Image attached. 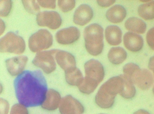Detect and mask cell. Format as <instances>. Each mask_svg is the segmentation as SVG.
Returning <instances> with one entry per match:
<instances>
[{
	"instance_id": "cell-7",
	"label": "cell",
	"mask_w": 154,
	"mask_h": 114,
	"mask_svg": "<svg viewBox=\"0 0 154 114\" xmlns=\"http://www.w3.org/2000/svg\"><path fill=\"white\" fill-rule=\"evenodd\" d=\"M36 21L41 26H46L52 29H56L61 26L62 19L60 14L55 11H43L37 14Z\"/></svg>"
},
{
	"instance_id": "cell-30",
	"label": "cell",
	"mask_w": 154,
	"mask_h": 114,
	"mask_svg": "<svg viewBox=\"0 0 154 114\" xmlns=\"http://www.w3.org/2000/svg\"><path fill=\"white\" fill-rule=\"evenodd\" d=\"M149 68L153 71L154 69V57L152 56L150 59L149 63Z\"/></svg>"
},
{
	"instance_id": "cell-5",
	"label": "cell",
	"mask_w": 154,
	"mask_h": 114,
	"mask_svg": "<svg viewBox=\"0 0 154 114\" xmlns=\"http://www.w3.org/2000/svg\"><path fill=\"white\" fill-rule=\"evenodd\" d=\"M53 38L48 30L41 29L32 34L29 40V46L34 52H38L49 48L52 45Z\"/></svg>"
},
{
	"instance_id": "cell-19",
	"label": "cell",
	"mask_w": 154,
	"mask_h": 114,
	"mask_svg": "<svg viewBox=\"0 0 154 114\" xmlns=\"http://www.w3.org/2000/svg\"><path fill=\"white\" fill-rule=\"evenodd\" d=\"M154 1L140 5L138 9L139 15L143 19L150 20L154 19Z\"/></svg>"
},
{
	"instance_id": "cell-22",
	"label": "cell",
	"mask_w": 154,
	"mask_h": 114,
	"mask_svg": "<svg viewBox=\"0 0 154 114\" xmlns=\"http://www.w3.org/2000/svg\"><path fill=\"white\" fill-rule=\"evenodd\" d=\"M23 6L28 12L35 14L40 10V8L38 3L35 0H22Z\"/></svg>"
},
{
	"instance_id": "cell-6",
	"label": "cell",
	"mask_w": 154,
	"mask_h": 114,
	"mask_svg": "<svg viewBox=\"0 0 154 114\" xmlns=\"http://www.w3.org/2000/svg\"><path fill=\"white\" fill-rule=\"evenodd\" d=\"M86 73L89 76L87 81L97 86L103 80L104 76L103 67L99 61L91 59L87 62L85 65Z\"/></svg>"
},
{
	"instance_id": "cell-1",
	"label": "cell",
	"mask_w": 154,
	"mask_h": 114,
	"mask_svg": "<svg viewBox=\"0 0 154 114\" xmlns=\"http://www.w3.org/2000/svg\"><path fill=\"white\" fill-rule=\"evenodd\" d=\"M14 87L17 98L26 107L41 105L46 98V80L40 70H26L15 79Z\"/></svg>"
},
{
	"instance_id": "cell-26",
	"label": "cell",
	"mask_w": 154,
	"mask_h": 114,
	"mask_svg": "<svg viewBox=\"0 0 154 114\" xmlns=\"http://www.w3.org/2000/svg\"><path fill=\"white\" fill-rule=\"evenodd\" d=\"M9 104L6 100L0 98V114H8Z\"/></svg>"
},
{
	"instance_id": "cell-17",
	"label": "cell",
	"mask_w": 154,
	"mask_h": 114,
	"mask_svg": "<svg viewBox=\"0 0 154 114\" xmlns=\"http://www.w3.org/2000/svg\"><path fill=\"white\" fill-rule=\"evenodd\" d=\"M127 56L126 51L120 47L112 48L108 54V58L109 61L115 64L122 63L126 59Z\"/></svg>"
},
{
	"instance_id": "cell-18",
	"label": "cell",
	"mask_w": 154,
	"mask_h": 114,
	"mask_svg": "<svg viewBox=\"0 0 154 114\" xmlns=\"http://www.w3.org/2000/svg\"><path fill=\"white\" fill-rule=\"evenodd\" d=\"M123 83L119 94L123 97L130 99L133 98L136 93L135 87L132 82L123 75H122Z\"/></svg>"
},
{
	"instance_id": "cell-21",
	"label": "cell",
	"mask_w": 154,
	"mask_h": 114,
	"mask_svg": "<svg viewBox=\"0 0 154 114\" xmlns=\"http://www.w3.org/2000/svg\"><path fill=\"white\" fill-rule=\"evenodd\" d=\"M140 70L139 66L136 64L132 63H129L125 64L123 68V75L133 84L136 74Z\"/></svg>"
},
{
	"instance_id": "cell-24",
	"label": "cell",
	"mask_w": 154,
	"mask_h": 114,
	"mask_svg": "<svg viewBox=\"0 0 154 114\" xmlns=\"http://www.w3.org/2000/svg\"><path fill=\"white\" fill-rule=\"evenodd\" d=\"M74 0H58V6L62 11L67 12L71 10L75 7Z\"/></svg>"
},
{
	"instance_id": "cell-33",
	"label": "cell",
	"mask_w": 154,
	"mask_h": 114,
	"mask_svg": "<svg viewBox=\"0 0 154 114\" xmlns=\"http://www.w3.org/2000/svg\"><path fill=\"white\" fill-rule=\"evenodd\" d=\"M104 114V113H100V114Z\"/></svg>"
},
{
	"instance_id": "cell-16",
	"label": "cell",
	"mask_w": 154,
	"mask_h": 114,
	"mask_svg": "<svg viewBox=\"0 0 154 114\" xmlns=\"http://www.w3.org/2000/svg\"><path fill=\"white\" fill-rule=\"evenodd\" d=\"M125 26L127 29L140 34L145 32L146 27V24L143 21L135 17L128 19L125 22Z\"/></svg>"
},
{
	"instance_id": "cell-31",
	"label": "cell",
	"mask_w": 154,
	"mask_h": 114,
	"mask_svg": "<svg viewBox=\"0 0 154 114\" xmlns=\"http://www.w3.org/2000/svg\"><path fill=\"white\" fill-rule=\"evenodd\" d=\"M134 114H150V113L145 110L140 109L135 112Z\"/></svg>"
},
{
	"instance_id": "cell-32",
	"label": "cell",
	"mask_w": 154,
	"mask_h": 114,
	"mask_svg": "<svg viewBox=\"0 0 154 114\" xmlns=\"http://www.w3.org/2000/svg\"><path fill=\"white\" fill-rule=\"evenodd\" d=\"M3 91V87L2 85L0 83V94L2 93Z\"/></svg>"
},
{
	"instance_id": "cell-28",
	"label": "cell",
	"mask_w": 154,
	"mask_h": 114,
	"mask_svg": "<svg viewBox=\"0 0 154 114\" xmlns=\"http://www.w3.org/2000/svg\"><path fill=\"white\" fill-rule=\"evenodd\" d=\"M116 1L115 0H97L98 4L102 7H109L113 4Z\"/></svg>"
},
{
	"instance_id": "cell-23",
	"label": "cell",
	"mask_w": 154,
	"mask_h": 114,
	"mask_svg": "<svg viewBox=\"0 0 154 114\" xmlns=\"http://www.w3.org/2000/svg\"><path fill=\"white\" fill-rule=\"evenodd\" d=\"M12 7L11 0H0V16L5 17L9 14Z\"/></svg>"
},
{
	"instance_id": "cell-2",
	"label": "cell",
	"mask_w": 154,
	"mask_h": 114,
	"mask_svg": "<svg viewBox=\"0 0 154 114\" xmlns=\"http://www.w3.org/2000/svg\"><path fill=\"white\" fill-rule=\"evenodd\" d=\"M123 80L122 75L113 77L105 82L99 88L96 96V103L103 108H108L113 105L115 97L120 93Z\"/></svg>"
},
{
	"instance_id": "cell-25",
	"label": "cell",
	"mask_w": 154,
	"mask_h": 114,
	"mask_svg": "<svg viewBox=\"0 0 154 114\" xmlns=\"http://www.w3.org/2000/svg\"><path fill=\"white\" fill-rule=\"evenodd\" d=\"M38 4L42 7L47 8L54 9L55 8V0H38Z\"/></svg>"
},
{
	"instance_id": "cell-27",
	"label": "cell",
	"mask_w": 154,
	"mask_h": 114,
	"mask_svg": "<svg viewBox=\"0 0 154 114\" xmlns=\"http://www.w3.org/2000/svg\"><path fill=\"white\" fill-rule=\"evenodd\" d=\"M154 28L149 29L146 35V41L149 47L154 50Z\"/></svg>"
},
{
	"instance_id": "cell-8",
	"label": "cell",
	"mask_w": 154,
	"mask_h": 114,
	"mask_svg": "<svg viewBox=\"0 0 154 114\" xmlns=\"http://www.w3.org/2000/svg\"><path fill=\"white\" fill-rule=\"evenodd\" d=\"M80 32L75 27H70L62 29L56 33L55 38L57 42L63 45L72 44L79 38Z\"/></svg>"
},
{
	"instance_id": "cell-20",
	"label": "cell",
	"mask_w": 154,
	"mask_h": 114,
	"mask_svg": "<svg viewBox=\"0 0 154 114\" xmlns=\"http://www.w3.org/2000/svg\"><path fill=\"white\" fill-rule=\"evenodd\" d=\"M56 53L57 60L61 66L66 67L74 64L75 60L71 54L67 52L58 50Z\"/></svg>"
},
{
	"instance_id": "cell-29",
	"label": "cell",
	"mask_w": 154,
	"mask_h": 114,
	"mask_svg": "<svg viewBox=\"0 0 154 114\" xmlns=\"http://www.w3.org/2000/svg\"><path fill=\"white\" fill-rule=\"evenodd\" d=\"M5 29V25L4 22L0 19V36L4 32Z\"/></svg>"
},
{
	"instance_id": "cell-11",
	"label": "cell",
	"mask_w": 154,
	"mask_h": 114,
	"mask_svg": "<svg viewBox=\"0 0 154 114\" xmlns=\"http://www.w3.org/2000/svg\"><path fill=\"white\" fill-rule=\"evenodd\" d=\"M123 42L125 47L133 52L140 50L143 44V39L142 37L132 32H127L125 34Z\"/></svg>"
},
{
	"instance_id": "cell-10",
	"label": "cell",
	"mask_w": 154,
	"mask_h": 114,
	"mask_svg": "<svg viewBox=\"0 0 154 114\" xmlns=\"http://www.w3.org/2000/svg\"><path fill=\"white\" fill-rule=\"evenodd\" d=\"M93 15L91 8L86 4L80 5L75 10L73 16V22L81 26L88 23L92 19Z\"/></svg>"
},
{
	"instance_id": "cell-14",
	"label": "cell",
	"mask_w": 154,
	"mask_h": 114,
	"mask_svg": "<svg viewBox=\"0 0 154 114\" xmlns=\"http://www.w3.org/2000/svg\"><path fill=\"white\" fill-rule=\"evenodd\" d=\"M125 8L120 5H116L109 9L106 13V16L110 22L115 23L122 21L126 15Z\"/></svg>"
},
{
	"instance_id": "cell-3",
	"label": "cell",
	"mask_w": 154,
	"mask_h": 114,
	"mask_svg": "<svg viewBox=\"0 0 154 114\" xmlns=\"http://www.w3.org/2000/svg\"><path fill=\"white\" fill-rule=\"evenodd\" d=\"M84 36L87 51L94 56L100 54L103 48V28L96 23L91 24L85 28Z\"/></svg>"
},
{
	"instance_id": "cell-9",
	"label": "cell",
	"mask_w": 154,
	"mask_h": 114,
	"mask_svg": "<svg viewBox=\"0 0 154 114\" xmlns=\"http://www.w3.org/2000/svg\"><path fill=\"white\" fill-rule=\"evenodd\" d=\"M28 60L25 56H16L9 58L5 61L7 70L11 76H18L23 71Z\"/></svg>"
},
{
	"instance_id": "cell-4",
	"label": "cell",
	"mask_w": 154,
	"mask_h": 114,
	"mask_svg": "<svg viewBox=\"0 0 154 114\" xmlns=\"http://www.w3.org/2000/svg\"><path fill=\"white\" fill-rule=\"evenodd\" d=\"M23 39L12 32H9L0 39V52L16 54L23 53L25 49Z\"/></svg>"
},
{
	"instance_id": "cell-15",
	"label": "cell",
	"mask_w": 154,
	"mask_h": 114,
	"mask_svg": "<svg viewBox=\"0 0 154 114\" xmlns=\"http://www.w3.org/2000/svg\"><path fill=\"white\" fill-rule=\"evenodd\" d=\"M106 39L111 45L116 46L121 42L122 32L118 26L111 25L107 26L105 30Z\"/></svg>"
},
{
	"instance_id": "cell-13",
	"label": "cell",
	"mask_w": 154,
	"mask_h": 114,
	"mask_svg": "<svg viewBox=\"0 0 154 114\" xmlns=\"http://www.w3.org/2000/svg\"><path fill=\"white\" fill-rule=\"evenodd\" d=\"M57 50H52L38 53L33 60L34 64L44 68H53L55 64L52 55Z\"/></svg>"
},
{
	"instance_id": "cell-12",
	"label": "cell",
	"mask_w": 154,
	"mask_h": 114,
	"mask_svg": "<svg viewBox=\"0 0 154 114\" xmlns=\"http://www.w3.org/2000/svg\"><path fill=\"white\" fill-rule=\"evenodd\" d=\"M134 84L143 90L149 89L153 83V77L151 73L148 70H140L137 74Z\"/></svg>"
}]
</instances>
